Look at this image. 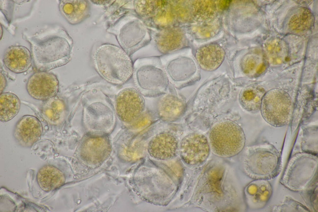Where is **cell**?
Returning a JSON list of instances; mask_svg holds the SVG:
<instances>
[{"instance_id":"1","label":"cell","mask_w":318,"mask_h":212,"mask_svg":"<svg viewBox=\"0 0 318 212\" xmlns=\"http://www.w3.org/2000/svg\"><path fill=\"white\" fill-rule=\"evenodd\" d=\"M26 39L31 46L34 66L38 71H48L69 62L72 47L71 38L59 26L41 30Z\"/></svg>"},{"instance_id":"2","label":"cell","mask_w":318,"mask_h":212,"mask_svg":"<svg viewBox=\"0 0 318 212\" xmlns=\"http://www.w3.org/2000/svg\"><path fill=\"white\" fill-rule=\"evenodd\" d=\"M96 68L100 75L109 82L122 85L133 76V63L122 48L105 44L96 50L94 56Z\"/></svg>"},{"instance_id":"3","label":"cell","mask_w":318,"mask_h":212,"mask_svg":"<svg viewBox=\"0 0 318 212\" xmlns=\"http://www.w3.org/2000/svg\"><path fill=\"white\" fill-rule=\"evenodd\" d=\"M133 76L135 88L146 97L163 95L167 92L170 84L159 56L137 59L133 63Z\"/></svg>"},{"instance_id":"4","label":"cell","mask_w":318,"mask_h":212,"mask_svg":"<svg viewBox=\"0 0 318 212\" xmlns=\"http://www.w3.org/2000/svg\"><path fill=\"white\" fill-rule=\"evenodd\" d=\"M209 145L217 155L228 157L238 154L245 143L244 132L236 123L230 120L217 122L211 127L209 133Z\"/></svg>"},{"instance_id":"5","label":"cell","mask_w":318,"mask_h":212,"mask_svg":"<svg viewBox=\"0 0 318 212\" xmlns=\"http://www.w3.org/2000/svg\"><path fill=\"white\" fill-rule=\"evenodd\" d=\"M279 153L270 144L252 148L247 155L246 166L249 173L257 180H268L277 176L281 171Z\"/></svg>"},{"instance_id":"6","label":"cell","mask_w":318,"mask_h":212,"mask_svg":"<svg viewBox=\"0 0 318 212\" xmlns=\"http://www.w3.org/2000/svg\"><path fill=\"white\" fill-rule=\"evenodd\" d=\"M293 103L289 95L283 90L271 89L265 93L260 110L265 121L271 126L286 125L293 112Z\"/></svg>"},{"instance_id":"7","label":"cell","mask_w":318,"mask_h":212,"mask_svg":"<svg viewBox=\"0 0 318 212\" xmlns=\"http://www.w3.org/2000/svg\"><path fill=\"white\" fill-rule=\"evenodd\" d=\"M121 21L118 34V41L122 48L130 56L150 43V31L139 16L128 14Z\"/></svg>"},{"instance_id":"8","label":"cell","mask_w":318,"mask_h":212,"mask_svg":"<svg viewBox=\"0 0 318 212\" xmlns=\"http://www.w3.org/2000/svg\"><path fill=\"white\" fill-rule=\"evenodd\" d=\"M170 83L180 90L193 79V62L186 48H183L159 56Z\"/></svg>"},{"instance_id":"9","label":"cell","mask_w":318,"mask_h":212,"mask_svg":"<svg viewBox=\"0 0 318 212\" xmlns=\"http://www.w3.org/2000/svg\"><path fill=\"white\" fill-rule=\"evenodd\" d=\"M289 164L296 169L288 166L283 178V183L295 191L303 189L312 177L317 165L316 155L305 152L293 157Z\"/></svg>"},{"instance_id":"10","label":"cell","mask_w":318,"mask_h":212,"mask_svg":"<svg viewBox=\"0 0 318 212\" xmlns=\"http://www.w3.org/2000/svg\"><path fill=\"white\" fill-rule=\"evenodd\" d=\"M115 108L121 120L125 122H133L145 110L143 96L135 88H125L116 95Z\"/></svg>"},{"instance_id":"11","label":"cell","mask_w":318,"mask_h":212,"mask_svg":"<svg viewBox=\"0 0 318 212\" xmlns=\"http://www.w3.org/2000/svg\"><path fill=\"white\" fill-rule=\"evenodd\" d=\"M210 145L207 137L198 132L190 133L182 140L180 153L183 161L189 165H195L204 162L210 153Z\"/></svg>"},{"instance_id":"12","label":"cell","mask_w":318,"mask_h":212,"mask_svg":"<svg viewBox=\"0 0 318 212\" xmlns=\"http://www.w3.org/2000/svg\"><path fill=\"white\" fill-rule=\"evenodd\" d=\"M26 88L32 97L44 101L56 95L59 90V82L53 74L47 71H38L29 78Z\"/></svg>"},{"instance_id":"13","label":"cell","mask_w":318,"mask_h":212,"mask_svg":"<svg viewBox=\"0 0 318 212\" xmlns=\"http://www.w3.org/2000/svg\"><path fill=\"white\" fill-rule=\"evenodd\" d=\"M176 89L170 83L166 93L162 95L157 106V113L162 119L167 121L175 120L184 112L186 103L177 93Z\"/></svg>"},{"instance_id":"14","label":"cell","mask_w":318,"mask_h":212,"mask_svg":"<svg viewBox=\"0 0 318 212\" xmlns=\"http://www.w3.org/2000/svg\"><path fill=\"white\" fill-rule=\"evenodd\" d=\"M42 124L35 117L26 115L17 122L14 130L15 138L21 145L30 146L37 142L42 135Z\"/></svg>"},{"instance_id":"15","label":"cell","mask_w":318,"mask_h":212,"mask_svg":"<svg viewBox=\"0 0 318 212\" xmlns=\"http://www.w3.org/2000/svg\"><path fill=\"white\" fill-rule=\"evenodd\" d=\"M178 148V142L173 134L162 132L157 134L148 143V150L152 158L159 160H166L174 157Z\"/></svg>"},{"instance_id":"16","label":"cell","mask_w":318,"mask_h":212,"mask_svg":"<svg viewBox=\"0 0 318 212\" xmlns=\"http://www.w3.org/2000/svg\"><path fill=\"white\" fill-rule=\"evenodd\" d=\"M32 58L26 47L22 46H11L5 51L3 62L10 71L15 73L24 72L30 67Z\"/></svg>"},{"instance_id":"17","label":"cell","mask_w":318,"mask_h":212,"mask_svg":"<svg viewBox=\"0 0 318 212\" xmlns=\"http://www.w3.org/2000/svg\"><path fill=\"white\" fill-rule=\"evenodd\" d=\"M225 56V51L222 47L218 44L212 43L199 48L196 52L195 58L202 69L212 71L220 66Z\"/></svg>"},{"instance_id":"18","label":"cell","mask_w":318,"mask_h":212,"mask_svg":"<svg viewBox=\"0 0 318 212\" xmlns=\"http://www.w3.org/2000/svg\"><path fill=\"white\" fill-rule=\"evenodd\" d=\"M59 9L63 16L72 24L80 22L88 13V5L84 1L60 0Z\"/></svg>"},{"instance_id":"19","label":"cell","mask_w":318,"mask_h":212,"mask_svg":"<svg viewBox=\"0 0 318 212\" xmlns=\"http://www.w3.org/2000/svg\"><path fill=\"white\" fill-rule=\"evenodd\" d=\"M266 92L263 88L258 85H253L247 86L240 93V104L248 111L257 112L260 110L262 100Z\"/></svg>"},{"instance_id":"20","label":"cell","mask_w":318,"mask_h":212,"mask_svg":"<svg viewBox=\"0 0 318 212\" xmlns=\"http://www.w3.org/2000/svg\"><path fill=\"white\" fill-rule=\"evenodd\" d=\"M41 112L50 123L54 125L58 124L62 121L64 115V103L61 99L56 96L44 101Z\"/></svg>"},{"instance_id":"21","label":"cell","mask_w":318,"mask_h":212,"mask_svg":"<svg viewBox=\"0 0 318 212\" xmlns=\"http://www.w3.org/2000/svg\"><path fill=\"white\" fill-rule=\"evenodd\" d=\"M62 173L51 166L42 168L38 174V180L41 187L45 191H49L58 187L63 182Z\"/></svg>"},{"instance_id":"22","label":"cell","mask_w":318,"mask_h":212,"mask_svg":"<svg viewBox=\"0 0 318 212\" xmlns=\"http://www.w3.org/2000/svg\"><path fill=\"white\" fill-rule=\"evenodd\" d=\"M20 106V100L15 94L8 92L0 94V121L6 122L13 118L18 113Z\"/></svg>"},{"instance_id":"23","label":"cell","mask_w":318,"mask_h":212,"mask_svg":"<svg viewBox=\"0 0 318 212\" xmlns=\"http://www.w3.org/2000/svg\"><path fill=\"white\" fill-rule=\"evenodd\" d=\"M251 193L253 196L256 208L261 209L265 206L270 199L272 189L267 180L258 179L252 185Z\"/></svg>"},{"instance_id":"24","label":"cell","mask_w":318,"mask_h":212,"mask_svg":"<svg viewBox=\"0 0 318 212\" xmlns=\"http://www.w3.org/2000/svg\"><path fill=\"white\" fill-rule=\"evenodd\" d=\"M318 145L317 126H310L304 129L302 146L306 152L317 154Z\"/></svg>"},{"instance_id":"25","label":"cell","mask_w":318,"mask_h":212,"mask_svg":"<svg viewBox=\"0 0 318 212\" xmlns=\"http://www.w3.org/2000/svg\"><path fill=\"white\" fill-rule=\"evenodd\" d=\"M279 211H308V209L301 204L290 198L286 199L280 205L276 208Z\"/></svg>"},{"instance_id":"26","label":"cell","mask_w":318,"mask_h":212,"mask_svg":"<svg viewBox=\"0 0 318 212\" xmlns=\"http://www.w3.org/2000/svg\"><path fill=\"white\" fill-rule=\"evenodd\" d=\"M0 94L2 93L7 85V81L3 74L1 71L0 74Z\"/></svg>"}]
</instances>
